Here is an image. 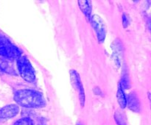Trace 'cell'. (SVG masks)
I'll use <instances>...</instances> for the list:
<instances>
[{"mask_svg":"<svg viewBox=\"0 0 151 125\" xmlns=\"http://www.w3.org/2000/svg\"><path fill=\"white\" fill-rule=\"evenodd\" d=\"M116 97H117V101L119 103L121 108H125L127 106V99L125 97V93H124L123 89L121 87L120 84L118 85L117 93H116Z\"/></svg>","mask_w":151,"mask_h":125,"instance_id":"cell-10","label":"cell"},{"mask_svg":"<svg viewBox=\"0 0 151 125\" xmlns=\"http://www.w3.org/2000/svg\"><path fill=\"white\" fill-rule=\"evenodd\" d=\"M19 108L16 104H10L0 109V120H5L14 117L18 114Z\"/></svg>","mask_w":151,"mask_h":125,"instance_id":"cell-6","label":"cell"},{"mask_svg":"<svg viewBox=\"0 0 151 125\" xmlns=\"http://www.w3.org/2000/svg\"><path fill=\"white\" fill-rule=\"evenodd\" d=\"M14 125H34L33 121L31 119L27 117L22 118V119L18 120Z\"/></svg>","mask_w":151,"mask_h":125,"instance_id":"cell-11","label":"cell"},{"mask_svg":"<svg viewBox=\"0 0 151 125\" xmlns=\"http://www.w3.org/2000/svg\"><path fill=\"white\" fill-rule=\"evenodd\" d=\"M127 104L128 105V107L133 111L139 112L140 101L139 100L138 96L134 93L130 94L128 95V99H127Z\"/></svg>","mask_w":151,"mask_h":125,"instance_id":"cell-7","label":"cell"},{"mask_svg":"<svg viewBox=\"0 0 151 125\" xmlns=\"http://www.w3.org/2000/svg\"><path fill=\"white\" fill-rule=\"evenodd\" d=\"M0 69L4 71H8L10 70V67H9V63L7 60H4V59L0 58Z\"/></svg>","mask_w":151,"mask_h":125,"instance_id":"cell-12","label":"cell"},{"mask_svg":"<svg viewBox=\"0 0 151 125\" xmlns=\"http://www.w3.org/2000/svg\"><path fill=\"white\" fill-rule=\"evenodd\" d=\"M22 54V51L16 46L8 44L0 48V55L9 59L19 58Z\"/></svg>","mask_w":151,"mask_h":125,"instance_id":"cell-5","label":"cell"},{"mask_svg":"<svg viewBox=\"0 0 151 125\" xmlns=\"http://www.w3.org/2000/svg\"><path fill=\"white\" fill-rule=\"evenodd\" d=\"M70 79L73 88H75V91H77L78 98H79L80 103L81 105L83 107L86 101V96L85 91H84L82 81H81V76L75 70H70Z\"/></svg>","mask_w":151,"mask_h":125,"instance_id":"cell-4","label":"cell"},{"mask_svg":"<svg viewBox=\"0 0 151 125\" xmlns=\"http://www.w3.org/2000/svg\"><path fill=\"white\" fill-rule=\"evenodd\" d=\"M116 120L117 121V123L119 125H125V121H123V120H122V117H121L120 116H116Z\"/></svg>","mask_w":151,"mask_h":125,"instance_id":"cell-14","label":"cell"},{"mask_svg":"<svg viewBox=\"0 0 151 125\" xmlns=\"http://www.w3.org/2000/svg\"><path fill=\"white\" fill-rule=\"evenodd\" d=\"M114 43L115 44H113L114 51L112 58H113L115 66L119 68L120 66L121 59H122V47H121L120 44H118V43L116 41H114Z\"/></svg>","mask_w":151,"mask_h":125,"instance_id":"cell-8","label":"cell"},{"mask_svg":"<svg viewBox=\"0 0 151 125\" xmlns=\"http://www.w3.org/2000/svg\"><path fill=\"white\" fill-rule=\"evenodd\" d=\"M8 44H10V40L4 35L0 34V48L6 45H8Z\"/></svg>","mask_w":151,"mask_h":125,"instance_id":"cell-13","label":"cell"},{"mask_svg":"<svg viewBox=\"0 0 151 125\" xmlns=\"http://www.w3.org/2000/svg\"><path fill=\"white\" fill-rule=\"evenodd\" d=\"M14 100L17 104L27 108H39L46 105V101L41 93L29 89L16 91Z\"/></svg>","mask_w":151,"mask_h":125,"instance_id":"cell-1","label":"cell"},{"mask_svg":"<svg viewBox=\"0 0 151 125\" xmlns=\"http://www.w3.org/2000/svg\"><path fill=\"white\" fill-rule=\"evenodd\" d=\"M78 4H79L81 10H82L84 15L86 16L88 21H89L90 18H91V10H92L91 1H87V0H80V1H78Z\"/></svg>","mask_w":151,"mask_h":125,"instance_id":"cell-9","label":"cell"},{"mask_svg":"<svg viewBox=\"0 0 151 125\" xmlns=\"http://www.w3.org/2000/svg\"><path fill=\"white\" fill-rule=\"evenodd\" d=\"M91 24L97 34V41L102 44L106 39V32H107V26L104 20L98 15H94L91 16Z\"/></svg>","mask_w":151,"mask_h":125,"instance_id":"cell-3","label":"cell"},{"mask_svg":"<svg viewBox=\"0 0 151 125\" xmlns=\"http://www.w3.org/2000/svg\"><path fill=\"white\" fill-rule=\"evenodd\" d=\"M78 125H83V124H78Z\"/></svg>","mask_w":151,"mask_h":125,"instance_id":"cell-15","label":"cell"},{"mask_svg":"<svg viewBox=\"0 0 151 125\" xmlns=\"http://www.w3.org/2000/svg\"><path fill=\"white\" fill-rule=\"evenodd\" d=\"M17 67L21 76L26 82H33L35 81V71L29 60L25 56H20L18 58Z\"/></svg>","mask_w":151,"mask_h":125,"instance_id":"cell-2","label":"cell"}]
</instances>
